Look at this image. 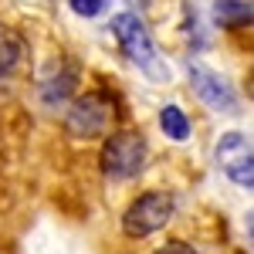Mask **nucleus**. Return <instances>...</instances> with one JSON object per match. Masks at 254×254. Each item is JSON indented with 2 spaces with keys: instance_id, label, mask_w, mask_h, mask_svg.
<instances>
[{
  "instance_id": "7",
  "label": "nucleus",
  "mask_w": 254,
  "mask_h": 254,
  "mask_svg": "<svg viewBox=\"0 0 254 254\" xmlns=\"http://www.w3.org/2000/svg\"><path fill=\"white\" fill-rule=\"evenodd\" d=\"M20 58H24V41H20V34L0 24V75H10L20 64Z\"/></svg>"
},
{
  "instance_id": "11",
  "label": "nucleus",
  "mask_w": 254,
  "mask_h": 254,
  "mask_svg": "<svg viewBox=\"0 0 254 254\" xmlns=\"http://www.w3.org/2000/svg\"><path fill=\"white\" fill-rule=\"evenodd\" d=\"M156 254H196L190 244H183V241H173V244H166V248H159Z\"/></svg>"
},
{
  "instance_id": "5",
  "label": "nucleus",
  "mask_w": 254,
  "mask_h": 254,
  "mask_svg": "<svg viewBox=\"0 0 254 254\" xmlns=\"http://www.w3.org/2000/svg\"><path fill=\"white\" fill-rule=\"evenodd\" d=\"M217 163L220 170L234 180L237 187H254V163H251V142L241 132H227L217 142Z\"/></svg>"
},
{
  "instance_id": "10",
  "label": "nucleus",
  "mask_w": 254,
  "mask_h": 254,
  "mask_svg": "<svg viewBox=\"0 0 254 254\" xmlns=\"http://www.w3.org/2000/svg\"><path fill=\"white\" fill-rule=\"evenodd\" d=\"M102 7H105V0H71V10L81 17H95Z\"/></svg>"
},
{
  "instance_id": "4",
  "label": "nucleus",
  "mask_w": 254,
  "mask_h": 254,
  "mask_svg": "<svg viewBox=\"0 0 254 254\" xmlns=\"http://www.w3.org/2000/svg\"><path fill=\"white\" fill-rule=\"evenodd\" d=\"M173 196L170 193H142L126 210L122 217V231L129 237H149L156 234L159 227H166L170 224V217H173Z\"/></svg>"
},
{
  "instance_id": "8",
  "label": "nucleus",
  "mask_w": 254,
  "mask_h": 254,
  "mask_svg": "<svg viewBox=\"0 0 254 254\" xmlns=\"http://www.w3.org/2000/svg\"><path fill=\"white\" fill-rule=\"evenodd\" d=\"M214 20L220 27H244V24H251V3H244V0H217Z\"/></svg>"
},
{
  "instance_id": "3",
  "label": "nucleus",
  "mask_w": 254,
  "mask_h": 254,
  "mask_svg": "<svg viewBox=\"0 0 254 254\" xmlns=\"http://www.w3.org/2000/svg\"><path fill=\"white\" fill-rule=\"evenodd\" d=\"M146 163V139L139 132H116L102 146V173L112 180H132Z\"/></svg>"
},
{
  "instance_id": "2",
  "label": "nucleus",
  "mask_w": 254,
  "mask_h": 254,
  "mask_svg": "<svg viewBox=\"0 0 254 254\" xmlns=\"http://www.w3.org/2000/svg\"><path fill=\"white\" fill-rule=\"evenodd\" d=\"M112 122H116V102L102 92H88L71 105V112L64 119V129L75 139H98L112 129Z\"/></svg>"
},
{
  "instance_id": "9",
  "label": "nucleus",
  "mask_w": 254,
  "mask_h": 254,
  "mask_svg": "<svg viewBox=\"0 0 254 254\" xmlns=\"http://www.w3.org/2000/svg\"><path fill=\"white\" fill-rule=\"evenodd\" d=\"M159 126H163V132L176 142H183V139L190 136V119L183 116V109H176V105H166L163 112H159Z\"/></svg>"
},
{
  "instance_id": "1",
  "label": "nucleus",
  "mask_w": 254,
  "mask_h": 254,
  "mask_svg": "<svg viewBox=\"0 0 254 254\" xmlns=\"http://www.w3.org/2000/svg\"><path fill=\"white\" fill-rule=\"evenodd\" d=\"M112 34H116L122 55L132 61L149 81H170V64L159 58V51H156V44H153V38H149V31H146V24L136 14H119L112 20Z\"/></svg>"
},
{
  "instance_id": "6",
  "label": "nucleus",
  "mask_w": 254,
  "mask_h": 254,
  "mask_svg": "<svg viewBox=\"0 0 254 254\" xmlns=\"http://www.w3.org/2000/svg\"><path fill=\"white\" fill-rule=\"evenodd\" d=\"M190 85H193L196 98L203 105H210L214 112H234L237 109V98H234V88L220 78L217 71L203 68V64H190Z\"/></svg>"
}]
</instances>
